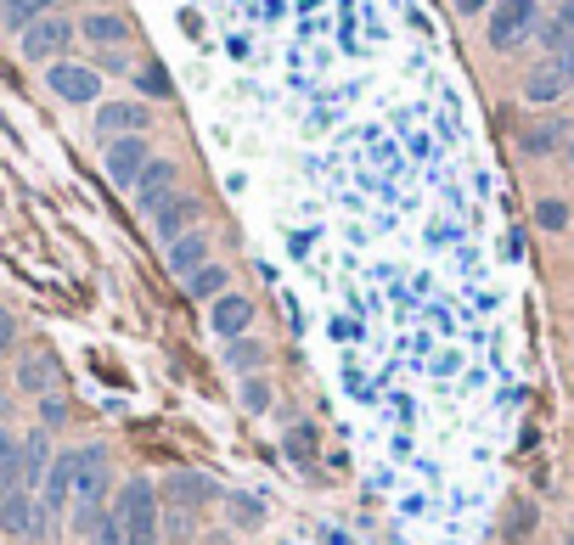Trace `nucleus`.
Masks as SVG:
<instances>
[{
  "label": "nucleus",
  "mask_w": 574,
  "mask_h": 545,
  "mask_svg": "<svg viewBox=\"0 0 574 545\" xmlns=\"http://www.w3.org/2000/svg\"><path fill=\"white\" fill-rule=\"evenodd\" d=\"M12 337H18V321H12L7 310H0V354H7V349H12Z\"/></svg>",
  "instance_id": "72a5a7b5"
},
{
  "label": "nucleus",
  "mask_w": 574,
  "mask_h": 545,
  "mask_svg": "<svg viewBox=\"0 0 574 545\" xmlns=\"http://www.w3.org/2000/svg\"><path fill=\"white\" fill-rule=\"evenodd\" d=\"M187 293L203 299V304H214V299L225 293V264H198L192 276H187Z\"/></svg>",
  "instance_id": "b1692460"
},
{
  "label": "nucleus",
  "mask_w": 574,
  "mask_h": 545,
  "mask_svg": "<svg viewBox=\"0 0 574 545\" xmlns=\"http://www.w3.org/2000/svg\"><path fill=\"white\" fill-rule=\"evenodd\" d=\"M198 214H203V203H198L192 192H175V198H163V203L152 209V231H158V242L170 248L175 236L198 231Z\"/></svg>",
  "instance_id": "6e6552de"
},
{
  "label": "nucleus",
  "mask_w": 574,
  "mask_h": 545,
  "mask_svg": "<svg viewBox=\"0 0 574 545\" xmlns=\"http://www.w3.org/2000/svg\"><path fill=\"white\" fill-rule=\"evenodd\" d=\"M163 495H170V506H181V512H198V506H209L220 490H214L203 473H192V467H175L170 478H163Z\"/></svg>",
  "instance_id": "9d476101"
},
{
  "label": "nucleus",
  "mask_w": 574,
  "mask_h": 545,
  "mask_svg": "<svg viewBox=\"0 0 574 545\" xmlns=\"http://www.w3.org/2000/svg\"><path fill=\"white\" fill-rule=\"evenodd\" d=\"M73 473H79V462L73 456H51V467H46V495H34L46 512H62L68 501H73Z\"/></svg>",
  "instance_id": "4468645a"
},
{
  "label": "nucleus",
  "mask_w": 574,
  "mask_h": 545,
  "mask_svg": "<svg viewBox=\"0 0 574 545\" xmlns=\"http://www.w3.org/2000/svg\"><path fill=\"white\" fill-rule=\"evenodd\" d=\"M225 366H231V372H242V377H260L265 349H260V343H249V337H231V343H225Z\"/></svg>",
  "instance_id": "5701e85b"
},
{
  "label": "nucleus",
  "mask_w": 574,
  "mask_h": 545,
  "mask_svg": "<svg viewBox=\"0 0 574 545\" xmlns=\"http://www.w3.org/2000/svg\"><path fill=\"white\" fill-rule=\"evenodd\" d=\"M135 90H141L147 102H163V97H170L175 84H170V73H163V62H147V68L135 73Z\"/></svg>",
  "instance_id": "a878e982"
},
{
  "label": "nucleus",
  "mask_w": 574,
  "mask_h": 545,
  "mask_svg": "<svg viewBox=\"0 0 574 545\" xmlns=\"http://www.w3.org/2000/svg\"><path fill=\"white\" fill-rule=\"evenodd\" d=\"M57 0H0V34H23L29 23L51 18Z\"/></svg>",
  "instance_id": "2eb2a0df"
},
{
  "label": "nucleus",
  "mask_w": 574,
  "mask_h": 545,
  "mask_svg": "<svg viewBox=\"0 0 574 545\" xmlns=\"http://www.w3.org/2000/svg\"><path fill=\"white\" fill-rule=\"evenodd\" d=\"M79 34H85L91 46H102V51H124L130 23L119 12H85V18H79Z\"/></svg>",
  "instance_id": "ddd939ff"
},
{
  "label": "nucleus",
  "mask_w": 574,
  "mask_h": 545,
  "mask_svg": "<svg viewBox=\"0 0 574 545\" xmlns=\"http://www.w3.org/2000/svg\"><path fill=\"white\" fill-rule=\"evenodd\" d=\"M568 130H574V124H563V119H541V124H530V130L518 135V147H524L530 158H546V152H557V147L568 141Z\"/></svg>",
  "instance_id": "6ab92c4d"
},
{
  "label": "nucleus",
  "mask_w": 574,
  "mask_h": 545,
  "mask_svg": "<svg viewBox=\"0 0 574 545\" xmlns=\"http://www.w3.org/2000/svg\"><path fill=\"white\" fill-rule=\"evenodd\" d=\"M490 7H496V0H456L462 18H479V12H490Z\"/></svg>",
  "instance_id": "c9c22d12"
},
{
  "label": "nucleus",
  "mask_w": 574,
  "mask_h": 545,
  "mask_svg": "<svg viewBox=\"0 0 574 545\" xmlns=\"http://www.w3.org/2000/svg\"><path fill=\"white\" fill-rule=\"evenodd\" d=\"M535 23H541V0H496L490 7V51H518L524 40H535Z\"/></svg>",
  "instance_id": "f03ea898"
},
{
  "label": "nucleus",
  "mask_w": 574,
  "mask_h": 545,
  "mask_svg": "<svg viewBox=\"0 0 574 545\" xmlns=\"http://www.w3.org/2000/svg\"><path fill=\"white\" fill-rule=\"evenodd\" d=\"M563 152H568V163H574V130H568V141H563Z\"/></svg>",
  "instance_id": "e433bc0d"
},
{
  "label": "nucleus",
  "mask_w": 574,
  "mask_h": 545,
  "mask_svg": "<svg viewBox=\"0 0 574 545\" xmlns=\"http://www.w3.org/2000/svg\"><path fill=\"white\" fill-rule=\"evenodd\" d=\"M209 326L231 343V337H242V332L254 326V304H249V299H236V293H220V299L209 304Z\"/></svg>",
  "instance_id": "f8f14e48"
},
{
  "label": "nucleus",
  "mask_w": 574,
  "mask_h": 545,
  "mask_svg": "<svg viewBox=\"0 0 574 545\" xmlns=\"http://www.w3.org/2000/svg\"><path fill=\"white\" fill-rule=\"evenodd\" d=\"M225 517H231L242 534H254L271 512H265V501H260V495H249V490H225Z\"/></svg>",
  "instance_id": "aec40b11"
},
{
  "label": "nucleus",
  "mask_w": 574,
  "mask_h": 545,
  "mask_svg": "<svg viewBox=\"0 0 574 545\" xmlns=\"http://www.w3.org/2000/svg\"><path fill=\"white\" fill-rule=\"evenodd\" d=\"M73 34H79V23H68L62 12H51V18H40V23H29V29L18 34V51H23V62L51 68V62H62V57H68Z\"/></svg>",
  "instance_id": "20e7f679"
},
{
  "label": "nucleus",
  "mask_w": 574,
  "mask_h": 545,
  "mask_svg": "<svg viewBox=\"0 0 574 545\" xmlns=\"http://www.w3.org/2000/svg\"><path fill=\"white\" fill-rule=\"evenodd\" d=\"M46 84H51V97L68 102V108H91V102H102V73H97L91 62L62 57V62L46 68Z\"/></svg>",
  "instance_id": "39448f33"
},
{
  "label": "nucleus",
  "mask_w": 574,
  "mask_h": 545,
  "mask_svg": "<svg viewBox=\"0 0 574 545\" xmlns=\"http://www.w3.org/2000/svg\"><path fill=\"white\" fill-rule=\"evenodd\" d=\"M198 264H209V236H203V231L175 236V242H170V270H175V276H192Z\"/></svg>",
  "instance_id": "412c9836"
},
{
  "label": "nucleus",
  "mask_w": 574,
  "mask_h": 545,
  "mask_svg": "<svg viewBox=\"0 0 574 545\" xmlns=\"http://www.w3.org/2000/svg\"><path fill=\"white\" fill-rule=\"evenodd\" d=\"M288 450H293V462H310V456H315V433H310V427H293V433H288Z\"/></svg>",
  "instance_id": "c85d7f7f"
},
{
  "label": "nucleus",
  "mask_w": 574,
  "mask_h": 545,
  "mask_svg": "<svg viewBox=\"0 0 574 545\" xmlns=\"http://www.w3.org/2000/svg\"><path fill=\"white\" fill-rule=\"evenodd\" d=\"M113 506H119V517H124V545H158V539H163V534H158V490H152L147 478H130Z\"/></svg>",
  "instance_id": "7ed1b4c3"
},
{
  "label": "nucleus",
  "mask_w": 574,
  "mask_h": 545,
  "mask_svg": "<svg viewBox=\"0 0 574 545\" xmlns=\"http://www.w3.org/2000/svg\"><path fill=\"white\" fill-rule=\"evenodd\" d=\"M175 192H181V163H175V158H152V163L141 169V180H135L130 198H135V209L152 214L163 198H175Z\"/></svg>",
  "instance_id": "0eeeda50"
},
{
  "label": "nucleus",
  "mask_w": 574,
  "mask_h": 545,
  "mask_svg": "<svg viewBox=\"0 0 574 545\" xmlns=\"http://www.w3.org/2000/svg\"><path fill=\"white\" fill-rule=\"evenodd\" d=\"M73 528L79 534H91V523L108 512V450L102 444H85V450H73Z\"/></svg>",
  "instance_id": "f257e3e1"
},
{
  "label": "nucleus",
  "mask_w": 574,
  "mask_h": 545,
  "mask_svg": "<svg viewBox=\"0 0 574 545\" xmlns=\"http://www.w3.org/2000/svg\"><path fill=\"white\" fill-rule=\"evenodd\" d=\"M568 84H574V79L546 57V62H535V68H530V79H524V102H530V108H552V102H563V90H568Z\"/></svg>",
  "instance_id": "9b49d317"
},
{
  "label": "nucleus",
  "mask_w": 574,
  "mask_h": 545,
  "mask_svg": "<svg viewBox=\"0 0 574 545\" xmlns=\"http://www.w3.org/2000/svg\"><path fill=\"white\" fill-rule=\"evenodd\" d=\"M46 467H51V438H46V427H40V433L23 438V495H34V490L46 484Z\"/></svg>",
  "instance_id": "a211bd4d"
},
{
  "label": "nucleus",
  "mask_w": 574,
  "mask_h": 545,
  "mask_svg": "<svg viewBox=\"0 0 574 545\" xmlns=\"http://www.w3.org/2000/svg\"><path fill=\"white\" fill-rule=\"evenodd\" d=\"M242 405H249V411H265V405H271V388H265L260 377H249V383H242Z\"/></svg>",
  "instance_id": "7c9ffc66"
},
{
  "label": "nucleus",
  "mask_w": 574,
  "mask_h": 545,
  "mask_svg": "<svg viewBox=\"0 0 574 545\" xmlns=\"http://www.w3.org/2000/svg\"><path fill=\"white\" fill-rule=\"evenodd\" d=\"M535 528V506L524 501V506H513V523H507V539H524Z\"/></svg>",
  "instance_id": "c756f323"
},
{
  "label": "nucleus",
  "mask_w": 574,
  "mask_h": 545,
  "mask_svg": "<svg viewBox=\"0 0 574 545\" xmlns=\"http://www.w3.org/2000/svg\"><path fill=\"white\" fill-rule=\"evenodd\" d=\"M57 383V366H51V354L46 349H34V354H18V388L23 394H40L46 400V388Z\"/></svg>",
  "instance_id": "f3484780"
},
{
  "label": "nucleus",
  "mask_w": 574,
  "mask_h": 545,
  "mask_svg": "<svg viewBox=\"0 0 574 545\" xmlns=\"http://www.w3.org/2000/svg\"><path fill=\"white\" fill-rule=\"evenodd\" d=\"M152 163V141L147 135H119V141H108V180L119 192H135V180H141V169Z\"/></svg>",
  "instance_id": "423d86ee"
},
{
  "label": "nucleus",
  "mask_w": 574,
  "mask_h": 545,
  "mask_svg": "<svg viewBox=\"0 0 574 545\" xmlns=\"http://www.w3.org/2000/svg\"><path fill=\"white\" fill-rule=\"evenodd\" d=\"M192 528H198V512H181V506H170V512H158V534L163 539H192Z\"/></svg>",
  "instance_id": "393cba45"
},
{
  "label": "nucleus",
  "mask_w": 574,
  "mask_h": 545,
  "mask_svg": "<svg viewBox=\"0 0 574 545\" xmlns=\"http://www.w3.org/2000/svg\"><path fill=\"white\" fill-rule=\"evenodd\" d=\"M535 225L552 231V236L568 231V203H563V198H541V203H535Z\"/></svg>",
  "instance_id": "cd10ccee"
},
{
  "label": "nucleus",
  "mask_w": 574,
  "mask_h": 545,
  "mask_svg": "<svg viewBox=\"0 0 574 545\" xmlns=\"http://www.w3.org/2000/svg\"><path fill=\"white\" fill-rule=\"evenodd\" d=\"M147 119H152L147 102L130 97V102H102L97 119H91V130H97L102 141H119V135H147Z\"/></svg>",
  "instance_id": "1a4fd4ad"
},
{
  "label": "nucleus",
  "mask_w": 574,
  "mask_h": 545,
  "mask_svg": "<svg viewBox=\"0 0 574 545\" xmlns=\"http://www.w3.org/2000/svg\"><path fill=\"white\" fill-rule=\"evenodd\" d=\"M552 62H557V68H563V73H568V79H574V34H568V40H563V51H557V57H552Z\"/></svg>",
  "instance_id": "f704fd0d"
},
{
  "label": "nucleus",
  "mask_w": 574,
  "mask_h": 545,
  "mask_svg": "<svg viewBox=\"0 0 574 545\" xmlns=\"http://www.w3.org/2000/svg\"><path fill=\"white\" fill-rule=\"evenodd\" d=\"M552 23H557L563 34H574V0H557V12H552Z\"/></svg>",
  "instance_id": "473e14b6"
},
{
  "label": "nucleus",
  "mask_w": 574,
  "mask_h": 545,
  "mask_svg": "<svg viewBox=\"0 0 574 545\" xmlns=\"http://www.w3.org/2000/svg\"><path fill=\"white\" fill-rule=\"evenodd\" d=\"M0 416H7V400H0Z\"/></svg>",
  "instance_id": "4c0bfd02"
},
{
  "label": "nucleus",
  "mask_w": 574,
  "mask_h": 545,
  "mask_svg": "<svg viewBox=\"0 0 574 545\" xmlns=\"http://www.w3.org/2000/svg\"><path fill=\"white\" fill-rule=\"evenodd\" d=\"M12 490H23V438L0 427V495H12Z\"/></svg>",
  "instance_id": "4be33fe9"
},
{
  "label": "nucleus",
  "mask_w": 574,
  "mask_h": 545,
  "mask_svg": "<svg viewBox=\"0 0 574 545\" xmlns=\"http://www.w3.org/2000/svg\"><path fill=\"white\" fill-rule=\"evenodd\" d=\"M29 528H34V495H23V490L0 495V534L29 539Z\"/></svg>",
  "instance_id": "dca6fc26"
},
{
  "label": "nucleus",
  "mask_w": 574,
  "mask_h": 545,
  "mask_svg": "<svg viewBox=\"0 0 574 545\" xmlns=\"http://www.w3.org/2000/svg\"><path fill=\"white\" fill-rule=\"evenodd\" d=\"M62 416H68V411H62L57 400H40V427H62Z\"/></svg>",
  "instance_id": "2f4dec72"
},
{
  "label": "nucleus",
  "mask_w": 574,
  "mask_h": 545,
  "mask_svg": "<svg viewBox=\"0 0 574 545\" xmlns=\"http://www.w3.org/2000/svg\"><path fill=\"white\" fill-rule=\"evenodd\" d=\"M85 539H91V545H124V517H119V506H108V512L91 523Z\"/></svg>",
  "instance_id": "bb28decb"
}]
</instances>
